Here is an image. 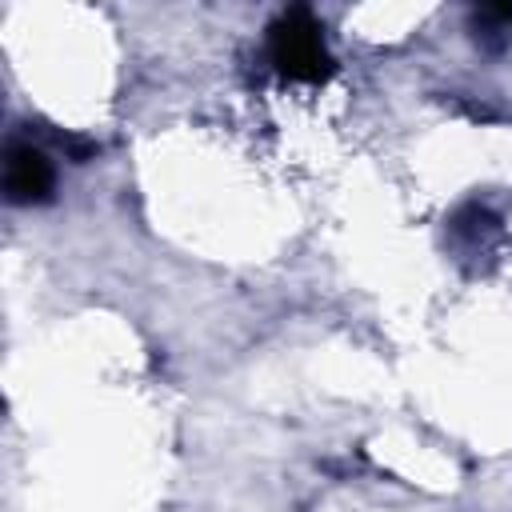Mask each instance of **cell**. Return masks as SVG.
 <instances>
[{
    "instance_id": "1",
    "label": "cell",
    "mask_w": 512,
    "mask_h": 512,
    "mask_svg": "<svg viewBox=\"0 0 512 512\" xmlns=\"http://www.w3.org/2000/svg\"><path fill=\"white\" fill-rule=\"evenodd\" d=\"M268 60L280 76L300 84H320L332 72V56L324 44V28L308 8H288L268 28Z\"/></svg>"
},
{
    "instance_id": "2",
    "label": "cell",
    "mask_w": 512,
    "mask_h": 512,
    "mask_svg": "<svg viewBox=\"0 0 512 512\" xmlns=\"http://www.w3.org/2000/svg\"><path fill=\"white\" fill-rule=\"evenodd\" d=\"M56 188L52 160L32 144H12L4 160V192L12 204H44Z\"/></svg>"
}]
</instances>
